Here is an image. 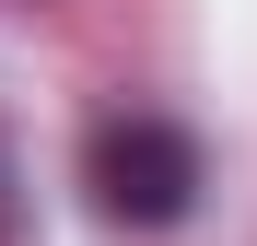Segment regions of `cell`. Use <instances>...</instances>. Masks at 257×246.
Here are the masks:
<instances>
[{"mask_svg":"<svg viewBox=\"0 0 257 246\" xmlns=\"http://www.w3.org/2000/svg\"><path fill=\"white\" fill-rule=\"evenodd\" d=\"M82 188H94V211L117 234H176L199 211V188H210V152L187 117H164V106H105L94 129H82Z\"/></svg>","mask_w":257,"mask_h":246,"instance_id":"cell-1","label":"cell"},{"mask_svg":"<svg viewBox=\"0 0 257 246\" xmlns=\"http://www.w3.org/2000/svg\"><path fill=\"white\" fill-rule=\"evenodd\" d=\"M0 246H24V152H12V129H0Z\"/></svg>","mask_w":257,"mask_h":246,"instance_id":"cell-2","label":"cell"},{"mask_svg":"<svg viewBox=\"0 0 257 246\" xmlns=\"http://www.w3.org/2000/svg\"><path fill=\"white\" fill-rule=\"evenodd\" d=\"M0 12H12V0H0Z\"/></svg>","mask_w":257,"mask_h":246,"instance_id":"cell-3","label":"cell"}]
</instances>
